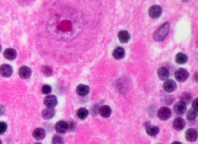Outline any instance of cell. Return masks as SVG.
I'll return each instance as SVG.
<instances>
[{
    "label": "cell",
    "instance_id": "cell-1",
    "mask_svg": "<svg viewBox=\"0 0 198 144\" xmlns=\"http://www.w3.org/2000/svg\"><path fill=\"white\" fill-rule=\"evenodd\" d=\"M169 31V23H164L162 26H160L158 29L156 30V33L154 34V39L156 41H162L166 38L168 35Z\"/></svg>",
    "mask_w": 198,
    "mask_h": 144
},
{
    "label": "cell",
    "instance_id": "cell-2",
    "mask_svg": "<svg viewBox=\"0 0 198 144\" xmlns=\"http://www.w3.org/2000/svg\"><path fill=\"white\" fill-rule=\"evenodd\" d=\"M171 110L169 109V108L167 107H162L158 110L157 112V116L158 118L161 119V120H163V121H166L168 120L170 117H171Z\"/></svg>",
    "mask_w": 198,
    "mask_h": 144
},
{
    "label": "cell",
    "instance_id": "cell-3",
    "mask_svg": "<svg viewBox=\"0 0 198 144\" xmlns=\"http://www.w3.org/2000/svg\"><path fill=\"white\" fill-rule=\"evenodd\" d=\"M175 79L179 81V82H184L186 79H188L189 77V72L184 68H179L174 73Z\"/></svg>",
    "mask_w": 198,
    "mask_h": 144
},
{
    "label": "cell",
    "instance_id": "cell-4",
    "mask_svg": "<svg viewBox=\"0 0 198 144\" xmlns=\"http://www.w3.org/2000/svg\"><path fill=\"white\" fill-rule=\"evenodd\" d=\"M13 73V68L12 67L8 64H3V65L0 66V74L5 77V78H9L12 75Z\"/></svg>",
    "mask_w": 198,
    "mask_h": 144
},
{
    "label": "cell",
    "instance_id": "cell-5",
    "mask_svg": "<svg viewBox=\"0 0 198 144\" xmlns=\"http://www.w3.org/2000/svg\"><path fill=\"white\" fill-rule=\"evenodd\" d=\"M69 128V124L67 122L64 121V120H61L56 123L55 124V131H57L60 134H64L65 133Z\"/></svg>",
    "mask_w": 198,
    "mask_h": 144
},
{
    "label": "cell",
    "instance_id": "cell-6",
    "mask_svg": "<svg viewBox=\"0 0 198 144\" xmlns=\"http://www.w3.org/2000/svg\"><path fill=\"white\" fill-rule=\"evenodd\" d=\"M162 13V10L159 5H153L149 9V16L151 18H158Z\"/></svg>",
    "mask_w": 198,
    "mask_h": 144
},
{
    "label": "cell",
    "instance_id": "cell-7",
    "mask_svg": "<svg viewBox=\"0 0 198 144\" xmlns=\"http://www.w3.org/2000/svg\"><path fill=\"white\" fill-rule=\"evenodd\" d=\"M44 104L47 108H54L57 105V98L54 95H47L44 99Z\"/></svg>",
    "mask_w": 198,
    "mask_h": 144
},
{
    "label": "cell",
    "instance_id": "cell-8",
    "mask_svg": "<svg viewBox=\"0 0 198 144\" xmlns=\"http://www.w3.org/2000/svg\"><path fill=\"white\" fill-rule=\"evenodd\" d=\"M176 87H177V85H176L175 81L173 79H167L163 84V89L167 92L174 91Z\"/></svg>",
    "mask_w": 198,
    "mask_h": 144
},
{
    "label": "cell",
    "instance_id": "cell-9",
    "mask_svg": "<svg viewBox=\"0 0 198 144\" xmlns=\"http://www.w3.org/2000/svg\"><path fill=\"white\" fill-rule=\"evenodd\" d=\"M185 138L189 142H195L197 139V131L193 128L188 129L185 133Z\"/></svg>",
    "mask_w": 198,
    "mask_h": 144
},
{
    "label": "cell",
    "instance_id": "cell-10",
    "mask_svg": "<svg viewBox=\"0 0 198 144\" xmlns=\"http://www.w3.org/2000/svg\"><path fill=\"white\" fill-rule=\"evenodd\" d=\"M19 75L22 79H28L32 75V70L26 66H23L19 69Z\"/></svg>",
    "mask_w": 198,
    "mask_h": 144
},
{
    "label": "cell",
    "instance_id": "cell-11",
    "mask_svg": "<svg viewBox=\"0 0 198 144\" xmlns=\"http://www.w3.org/2000/svg\"><path fill=\"white\" fill-rule=\"evenodd\" d=\"M173 126L176 131H182L185 126V121L184 118H176L173 122Z\"/></svg>",
    "mask_w": 198,
    "mask_h": 144
},
{
    "label": "cell",
    "instance_id": "cell-12",
    "mask_svg": "<svg viewBox=\"0 0 198 144\" xmlns=\"http://www.w3.org/2000/svg\"><path fill=\"white\" fill-rule=\"evenodd\" d=\"M46 132L43 128H37L33 132V137L36 140H42L45 137Z\"/></svg>",
    "mask_w": 198,
    "mask_h": 144
},
{
    "label": "cell",
    "instance_id": "cell-13",
    "mask_svg": "<svg viewBox=\"0 0 198 144\" xmlns=\"http://www.w3.org/2000/svg\"><path fill=\"white\" fill-rule=\"evenodd\" d=\"M99 114L104 117V118H108L110 117V114H111V108L107 106V105H104V106H101L100 109H99Z\"/></svg>",
    "mask_w": 198,
    "mask_h": 144
},
{
    "label": "cell",
    "instance_id": "cell-14",
    "mask_svg": "<svg viewBox=\"0 0 198 144\" xmlns=\"http://www.w3.org/2000/svg\"><path fill=\"white\" fill-rule=\"evenodd\" d=\"M76 91H77L78 95H80V96H85V95H87L88 93H89V88H88V86L85 85H78Z\"/></svg>",
    "mask_w": 198,
    "mask_h": 144
},
{
    "label": "cell",
    "instance_id": "cell-15",
    "mask_svg": "<svg viewBox=\"0 0 198 144\" xmlns=\"http://www.w3.org/2000/svg\"><path fill=\"white\" fill-rule=\"evenodd\" d=\"M157 74H158V77H159V79L161 80H167V79H169V72L168 68H166L164 67H160L158 69V71H157Z\"/></svg>",
    "mask_w": 198,
    "mask_h": 144
},
{
    "label": "cell",
    "instance_id": "cell-16",
    "mask_svg": "<svg viewBox=\"0 0 198 144\" xmlns=\"http://www.w3.org/2000/svg\"><path fill=\"white\" fill-rule=\"evenodd\" d=\"M174 111L178 114H184L185 112H186V104L182 102H177L174 105Z\"/></svg>",
    "mask_w": 198,
    "mask_h": 144
},
{
    "label": "cell",
    "instance_id": "cell-17",
    "mask_svg": "<svg viewBox=\"0 0 198 144\" xmlns=\"http://www.w3.org/2000/svg\"><path fill=\"white\" fill-rule=\"evenodd\" d=\"M4 57L8 60H10V61H12V60L16 59V56H17V53L16 51V49H12V48H9V49H5V51H4Z\"/></svg>",
    "mask_w": 198,
    "mask_h": 144
},
{
    "label": "cell",
    "instance_id": "cell-18",
    "mask_svg": "<svg viewBox=\"0 0 198 144\" xmlns=\"http://www.w3.org/2000/svg\"><path fill=\"white\" fill-rule=\"evenodd\" d=\"M112 55H113L114 58H116V59H123L124 57V56H125V50H124V48H122V47H117V48L113 50Z\"/></svg>",
    "mask_w": 198,
    "mask_h": 144
},
{
    "label": "cell",
    "instance_id": "cell-19",
    "mask_svg": "<svg viewBox=\"0 0 198 144\" xmlns=\"http://www.w3.org/2000/svg\"><path fill=\"white\" fill-rule=\"evenodd\" d=\"M118 39L121 43H128L130 39V34L127 31H121L118 33Z\"/></svg>",
    "mask_w": 198,
    "mask_h": 144
},
{
    "label": "cell",
    "instance_id": "cell-20",
    "mask_svg": "<svg viewBox=\"0 0 198 144\" xmlns=\"http://www.w3.org/2000/svg\"><path fill=\"white\" fill-rule=\"evenodd\" d=\"M43 118L44 119H49V118H52L54 116H55V110L53 108H47L46 109H44L42 113Z\"/></svg>",
    "mask_w": 198,
    "mask_h": 144
},
{
    "label": "cell",
    "instance_id": "cell-21",
    "mask_svg": "<svg viewBox=\"0 0 198 144\" xmlns=\"http://www.w3.org/2000/svg\"><path fill=\"white\" fill-rule=\"evenodd\" d=\"M146 132L149 136L154 137L159 133V128L156 125H149L146 127Z\"/></svg>",
    "mask_w": 198,
    "mask_h": 144
},
{
    "label": "cell",
    "instance_id": "cell-22",
    "mask_svg": "<svg viewBox=\"0 0 198 144\" xmlns=\"http://www.w3.org/2000/svg\"><path fill=\"white\" fill-rule=\"evenodd\" d=\"M187 60H188L187 56L184 53H178L176 55L175 61L178 64H185L187 62Z\"/></svg>",
    "mask_w": 198,
    "mask_h": 144
},
{
    "label": "cell",
    "instance_id": "cell-23",
    "mask_svg": "<svg viewBox=\"0 0 198 144\" xmlns=\"http://www.w3.org/2000/svg\"><path fill=\"white\" fill-rule=\"evenodd\" d=\"M88 114V110L84 108H79L77 112V115H78V117L80 119H85V118H87V116Z\"/></svg>",
    "mask_w": 198,
    "mask_h": 144
},
{
    "label": "cell",
    "instance_id": "cell-24",
    "mask_svg": "<svg viewBox=\"0 0 198 144\" xmlns=\"http://www.w3.org/2000/svg\"><path fill=\"white\" fill-rule=\"evenodd\" d=\"M196 116H197V111L194 110L193 108L191 109V110H189L188 113H187V114H186L187 119L190 120V121H193V120H195L196 118Z\"/></svg>",
    "mask_w": 198,
    "mask_h": 144
},
{
    "label": "cell",
    "instance_id": "cell-25",
    "mask_svg": "<svg viewBox=\"0 0 198 144\" xmlns=\"http://www.w3.org/2000/svg\"><path fill=\"white\" fill-rule=\"evenodd\" d=\"M191 95L190 93H186V92H185V93H184V94L181 95V101H180V102H184L185 104H188L189 102L191 101Z\"/></svg>",
    "mask_w": 198,
    "mask_h": 144
},
{
    "label": "cell",
    "instance_id": "cell-26",
    "mask_svg": "<svg viewBox=\"0 0 198 144\" xmlns=\"http://www.w3.org/2000/svg\"><path fill=\"white\" fill-rule=\"evenodd\" d=\"M52 143L53 144H63L64 143V140H63V138H62L60 135H55L52 138Z\"/></svg>",
    "mask_w": 198,
    "mask_h": 144
},
{
    "label": "cell",
    "instance_id": "cell-27",
    "mask_svg": "<svg viewBox=\"0 0 198 144\" xmlns=\"http://www.w3.org/2000/svg\"><path fill=\"white\" fill-rule=\"evenodd\" d=\"M42 72L45 76H50L52 74L53 71L52 68L50 67H49V66H44V67H43Z\"/></svg>",
    "mask_w": 198,
    "mask_h": 144
},
{
    "label": "cell",
    "instance_id": "cell-28",
    "mask_svg": "<svg viewBox=\"0 0 198 144\" xmlns=\"http://www.w3.org/2000/svg\"><path fill=\"white\" fill-rule=\"evenodd\" d=\"M51 91H52V89L49 85H44L42 87V92L45 95H49V93L51 92Z\"/></svg>",
    "mask_w": 198,
    "mask_h": 144
},
{
    "label": "cell",
    "instance_id": "cell-29",
    "mask_svg": "<svg viewBox=\"0 0 198 144\" xmlns=\"http://www.w3.org/2000/svg\"><path fill=\"white\" fill-rule=\"evenodd\" d=\"M7 131V124L3 121H0V135H3Z\"/></svg>",
    "mask_w": 198,
    "mask_h": 144
},
{
    "label": "cell",
    "instance_id": "cell-30",
    "mask_svg": "<svg viewBox=\"0 0 198 144\" xmlns=\"http://www.w3.org/2000/svg\"><path fill=\"white\" fill-rule=\"evenodd\" d=\"M197 102L198 99H195V100L193 101V109L196 110V111H197Z\"/></svg>",
    "mask_w": 198,
    "mask_h": 144
},
{
    "label": "cell",
    "instance_id": "cell-31",
    "mask_svg": "<svg viewBox=\"0 0 198 144\" xmlns=\"http://www.w3.org/2000/svg\"><path fill=\"white\" fill-rule=\"evenodd\" d=\"M4 112V108L3 106H0V115H2Z\"/></svg>",
    "mask_w": 198,
    "mask_h": 144
},
{
    "label": "cell",
    "instance_id": "cell-32",
    "mask_svg": "<svg viewBox=\"0 0 198 144\" xmlns=\"http://www.w3.org/2000/svg\"><path fill=\"white\" fill-rule=\"evenodd\" d=\"M172 144H182L181 142H173Z\"/></svg>",
    "mask_w": 198,
    "mask_h": 144
},
{
    "label": "cell",
    "instance_id": "cell-33",
    "mask_svg": "<svg viewBox=\"0 0 198 144\" xmlns=\"http://www.w3.org/2000/svg\"><path fill=\"white\" fill-rule=\"evenodd\" d=\"M0 144H2V141L1 140H0Z\"/></svg>",
    "mask_w": 198,
    "mask_h": 144
},
{
    "label": "cell",
    "instance_id": "cell-34",
    "mask_svg": "<svg viewBox=\"0 0 198 144\" xmlns=\"http://www.w3.org/2000/svg\"><path fill=\"white\" fill-rule=\"evenodd\" d=\"M35 144H41V143H39V142H37V143H35Z\"/></svg>",
    "mask_w": 198,
    "mask_h": 144
},
{
    "label": "cell",
    "instance_id": "cell-35",
    "mask_svg": "<svg viewBox=\"0 0 198 144\" xmlns=\"http://www.w3.org/2000/svg\"><path fill=\"white\" fill-rule=\"evenodd\" d=\"M0 51H1V46H0Z\"/></svg>",
    "mask_w": 198,
    "mask_h": 144
}]
</instances>
